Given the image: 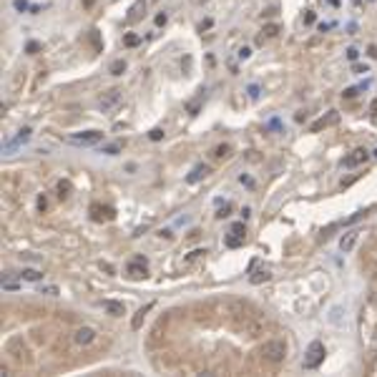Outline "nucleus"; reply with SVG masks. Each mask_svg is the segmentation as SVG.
I'll return each mask as SVG.
<instances>
[{"instance_id": "f257e3e1", "label": "nucleus", "mask_w": 377, "mask_h": 377, "mask_svg": "<svg viewBox=\"0 0 377 377\" xmlns=\"http://www.w3.org/2000/svg\"><path fill=\"white\" fill-rule=\"evenodd\" d=\"M259 355H262V360L269 362V365H279V362H284V357H287V342L279 340V337L264 340L262 347H259Z\"/></svg>"}, {"instance_id": "f03ea898", "label": "nucleus", "mask_w": 377, "mask_h": 377, "mask_svg": "<svg viewBox=\"0 0 377 377\" xmlns=\"http://www.w3.org/2000/svg\"><path fill=\"white\" fill-rule=\"evenodd\" d=\"M5 352L10 355V360L13 362H18V365H28L33 357H31V350H28V344L23 342V337H10L8 342H5Z\"/></svg>"}, {"instance_id": "7ed1b4c3", "label": "nucleus", "mask_w": 377, "mask_h": 377, "mask_svg": "<svg viewBox=\"0 0 377 377\" xmlns=\"http://www.w3.org/2000/svg\"><path fill=\"white\" fill-rule=\"evenodd\" d=\"M322 362H325V344L320 340H314L307 347V355H304V367H307V370H317Z\"/></svg>"}, {"instance_id": "20e7f679", "label": "nucleus", "mask_w": 377, "mask_h": 377, "mask_svg": "<svg viewBox=\"0 0 377 377\" xmlns=\"http://www.w3.org/2000/svg\"><path fill=\"white\" fill-rule=\"evenodd\" d=\"M101 141H103V134L101 131H81V134L68 136V143H73V146H96Z\"/></svg>"}, {"instance_id": "39448f33", "label": "nucleus", "mask_w": 377, "mask_h": 377, "mask_svg": "<svg viewBox=\"0 0 377 377\" xmlns=\"http://www.w3.org/2000/svg\"><path fill=\"white\" fill-rule=\"evenodd\" d=\"M121 98H123V91L121 88H108L103 96L98 98V108L103 111V113H108V111H113L116 106L121 103Z\"/></svg>"}, {"instance_id": "423d86ee", "label": "nucleus", "mask_w": 377, "mask_h": 377, "mask_svg": "<svg viewBox=\"0 0 377 377\" xmlns=\"http://www.w3.org/2000/svg\"><path fill=\"white\" fill-rule=\"evenodd\" d=\"M73 342H76L78 347L93 344V342H96V329H93V327H78L76 335H73Z\"/></svg>"}, {"instance_id": "0eeeda50", "label": "nucleus", "mask_w": 377, "mask_h": 377, "mask_svg": "<svg viewBox=\"0 0 377 377\" xmlns=\"http://www.w3.org/2000/svg\"><path fill=\"white\" fill-rule=\"evenodd\" d=\"M367 158H370V154H367L365 149H357V151H352L350 156L342 158V166H344V169H355V166H360V164H365Z\"/></svg>"}, {"instance_id": "6e6552de", "label": "nucleus", "mask_w": 377, "mask_h": 377, "mask_svg": "<svg viewBox=\"0 0 377 377\" xmlns=\"http://www.w3.org/2000/svg\"><path fill=\"white\" fill-rule=\"evenodd\" d=\"M128 277H131V279H141V277H146V259H143V257H136L134 259V262L131 264H128Z\"/></svg>"}, {"instance_id": "1a4fd4ad", "label": "nucleus", "mask_w": 377, "mask_h": 377, "mask_svg": "<svg viewBox=\"0 0 377 377\" xmlns=\"http://www.w3.org/2000/svg\"><path fill=\"white\" fill-rule=\"evenodd\" d=\"M357 239H360V231L357 229H352V231H347V234L340 239V252H344V254H350L352 249H355V244H357Z\"/></svg>"}, {"instance_id": "9d476101", "label": "nucleus", "mask_w": 377, "mask_h": 377, "mask_svg": "<svg viewBox=\"0 0 377 377\" xmlns=\"http://www.w3.org/2000/svg\"><path fill=\"white\" fill-rule=\"evenodd\" d=\"M209 171H211V169H209L206 164H199V166H194V171L186 176V181H188V184H199L201 179H206V176H209Z\"/></svg>"}, {"instance_id": "9b49d317", "label": "nucleus", "mask_w": 377, "mask_h": 377, "mask_svg": "<svg viewBox=\"0 0 377 377\" xmlns=\"http://www.w3.org/2000/svg\"><path fill=\"white\" fill-rule=\"evenodd\" d=\"M337 121H340V113L329 111V116H325V119H320L317 123H312V131H322V128H327V126H335Z\"/></svg>"}, {"instance_id": "f8f14e48", "label": "nucleus", "mask_w": 377, "mask_h": 377, "mask_svg": "<svg viewBox=\"0 0 377 377\" xmlns=\"http://www.w3.org/2000/svg\"><path fill=\"white\" fill-rule=\"evenodd\" d=\"M103 309H106L111 317H123V314H126L123 302H116V299H106V302H103Z\"/></svg>"}, {"instance_id": "ddd939ff", "label": "nucleus", "mask_w": 377, "mask_h": 377, "mask_svg": "<svg viewBox=\"0 0 377 377\" xmlns=\"http://www.w3.org/2000/svg\"><path fill=\"white\" fill-rule=\"evenodd\" d=\"M149 309H151V304H146V307H141V309L134 314V320H131V329H141V325H143V320H146Z\"/></svg>"}, {"instance_id": "4468645a", "label": "nucleus", "mask_w": 377, "mask_h": 377, "mask_svg": "<svg viewBox=\"0 0 377 377\" xmlns=\"http://www.w3.org/2000/svg\"><path fill=\"white\" fill-rule=\"evenodd\" d=\"M269 279H272V272L269 269H257L252 277H249L252 284H262V282H269Z\"/></svg>"}, {"instance_id": "2eb2a0df", "label": "nucleus", "mask_w": 377, "mask_h": 377, "mask_svg": "<svg viewBox=\"0 0 377 377\" xmlns=\"http://www.w3.org/2000/svg\"><path fill=\"white\" fill-rule=\"evenodd\" d=\"M204 254H206V249H194L188 257H184V267H194L199 259H204Z\"/></svg>"}, {"instance_id": "dca6fc26", "label": "nucleus", "mask_w": 377, "mask_h": 377, "mask_svg": "<svg viewBox=\"0 0 377 377\" xmlns=\"http://www.w3.org/2000/svg\"><path fill=\"white\" fill-rule=\"evenodd\" d=\"M20 279H25V282H40L43 279V274L38 272V269H23L20 274H18Z\"/></svg>"}, {"instance_id": "f3484780", "label": "nucleus", "mask_w": 377, "mask_h": 377, "mask_svg": "<svg viewBox=\"0 0 377 377\" xmlns=\"http://www.w3.org/2000/svg\"><path fill=\"white\" fill-rule=\"evenodd\" d=\"M141 8H146V0H136V3L131 5V10H128V20H136L141 16Z\"/></svg>"}, {"instance_id": "a211bd4d", "label": "nucleus", "mask_w": 377, "mask_h": 377, "mask_svg": "<svg viewBox=\"0 0 377 377\" xmlns=\"http://www.w3.org/2000/svg\"><path fill=\"white\" fill-rule=\"evenodd\" d=\"M277 33H279V25H277V23H267V25L262 28V35H264V38H277Z\"/></svg>"}, {"instance_id": "6ab92c4d", "label": "nucleus", "mask_w": 377, "mask_h": 377, "mask_svg": "<svg viewBox=\"0 0 377 377\" xmlns=\"http://www.w3.org/2000/svg\"><path fill=\"white\" fill-rule=\"evenodd\" d=\"M126 70V61H113L111 63V76H123Z\"/></svg>"}, {"instance_id": "aec40b11", "label": "nucleus", "mask_w": 377, "mask_h": 377, "mask_svg": "<svg viewBox=\"0 0 377 377\" xmlns=\"http://www.w3.org/2000/svg\"><path fill=\"white\" fill-rule=\"evenodd\" d=\"M28 138H31V128H23V131H20V136H16V141H10L8 146H18V143H25Z\"/></svg>"}, {"instance_id": "412c9836", "label": "nucleus", "mask_w": 377, "mask_h": 377, "mask_svg": "<svg viewBox=\"0 0 377 377\" xmlns=\"http://www.w3.org/2000/svg\"><path fill=\"white\" fill-rule=\"evenodd\" d=\"M370 302H377V272H375V277L370 279Z\"/></svg>"}, {"instance_id": "4be33fe9", "label": "nucleus", "mask_w": 377, "mask_h": 377, "mask_svg": "<svg viewBox=\"0 0 377 377\" xmlns=\"http://www.w3.org/2000/svg\"><path fill=\"white\" fill-rule=\"evenodd\" d=\"M154 23H156V28H164V25L169 23V16H166V13H156V18H154Z\"/></svg>"}, {"instance_id": "5701e85b", "label": "nucleus", "mask_w": 377, "mask_h": 377, "mask_svg": "<svg viewBox=\"0 0 377 377\" xmlns=\"http://www.w3.org/2000/svg\"><path fill=\"white\" fill-rule=\"evenodd\" d=\"M231 234H237V237H244V234H246V226H244L241 222H237V224H231Z\"/></svg>"}, {"instance_id": "b1692460", "label": "nucleus", "mask_w": 377, "mask_h": 377, "mask_svg": "<svg viewBox=\"0 0 377 377\" xmlns=\"http://www.w3.org/2000/svg\"><path fill=\"white\" fill-rule=\"evenodd\" d=\"M239 61H249V58H252V48L249 46H244V48H239Z\"/></svg>"}, {"instance_id": "393cba45", "label": "nucleus", "mask_w": 377, "mask_h": 377, "mask_svg": "<svg viewBox=\"0 0 377 377\" xmlns=\"http://www.w3.org/2000/svg\"><path fill=\"white\" fill-rule=\"evenodd\" d=\"M365 86H367V83H362V86H355V88H347V91H344L342 96H344V98H355V96H357V91H362V88H365Z\"/></svg>"}, {"instance_id": "a878e982", "label": "nucleus", "mask_w": 377, "mask_h": 377, "mask_svg": "<svg viewBox=\"0 0 377 377\" xmlns=\"http://www.w3.org/2000/svg\"><path fill=\"white\" fill-rule=\"evenodd\" d=\"M101 154H108V156H116V154H119V143H111V146H101Z\"/></svg>"}, {"instance_id": "bb28decb", "label": "nucleus", "mask_w": 377, "mask_h": 377, "mask_svg": "<svg viewBox=\"0 0 377 377\" xmlns=\"http://www.w3.org/2000/svg\"><path fill=\"white\" fill-rule=\"evenodd\" d=\"M58 191H61V199H66L68 191H70V184L68 181H61V184H58Z\"/></svg>"}, {"instance_id": "cd10ccee", "label": "nucleus", "mask_w": 377, "mask_h": 377, "mask_svg": "<svg viewBox=\"0 0 377 377\" xmlns=\"http://www.w3.org/2000/svg\"><path fill=\"white\" fill-rule=\"evenodd\" d=\"M123 43H126L128 48H134V46H138V43H141V38H138V35H126Z\"/></svg>"}, {"instance_id": "c85d7f7f", "label": "nucleus", "mask_w": 377, "mask_h": 377, "mask_svg": "<svg viewBox=\"0 0 377 377\" xmlns=\"http://www.w3.org/2000/svg\"><path fill=\"white\" fill-rule=\"evenodd\" d=\"M40 294H48V297H58V287H40Z\"/></svg>"}, {"instance_id": "c756f323", "label": "nucleus", "mask_w": 377, "mask_h": 377, "mask_svg": "<svg viewBox=\"0 0 377 377\" xmlns=\"http://www.w3.org/2000/svg\"><path fill=\"white\" fill-rule=\"evenodd\" d=\"M149 138H151V141H161V138H164V128H154V131L149 134Z\"/></svg>"}, {"instance_id": "7c9ffc66", "label": "nucleus", "mask_w": 377, "mask_h": 377, "mask_svg": "<svg viewBox=\"0 0 377 377\" xmlns=\"http://www.w3.org/2000/svg\"><path fill=\"white\" fill-rule=\"evenodd\" d=\"M357 58H360V51H357V48H347V61H352V63H355Z\"/></svg>"}, {"instance_id": "2f4dec72", "label": "nucleus", "mask_w": 377, "mask_h": 377, "mask_svg": "<svg viewBox=\"0 0 377 377\" xmlns=\"http://www.w3.org/2000/svg\"><path fill=\"white\" fill-rule=\"evenodd\" d=\"M229 211H231V204H224V209L216 211V219H224V216H229Z\"/></svg>"}, {"instance_id": "473e14b6", "label": "nucleus", "mask_w": 377, "mask_h": 377, "mask_svg": "<svg viewBox=\"0 0 377 377\" xmlns=\"http://www.w3.org/2000/svg\"><path fill=\"white\" fill-rule=\"evenodd\" d=\"M229 151H231L229 146H219V149H216V154H214V156H216V158H224V156H229Z\"/></svg>"}, {"instance_id": "72a5a7b5", "label": "nucleus", "mask_w": 377, "mask_h": 377, "mask_svg": "<svg viewBox=\"0 0 377 377\" xmlns=\"http://www.w3.org/2000/svg\"><path fill=\"white\" fill-rule=\"evenodd\" d=\"M241 241H244V237H237V234H234V237H229V239H226V244H229V246H239Z\"/></svg>"}, {"instance_id": "f704fd0d", "label": "nucleus", "mask_w": 377, "mask_h": 377, "mask_svg": "<svg viewBox=\"0 0 377 377\" xmlns=\"http://www.w3.org/2000/svg\"><path fill=\"white\" fill-rule=\"evenodd\" d=\"M314 23V13H307V16H304V25H312Z\"/></svg>"}, {"instance_id": "c9c22d12", "label": "nucleus", "mask_w": 377, "mask_h": 377, "mask_svg": "<svg viewBox=\"0 0 377 377\" xmlns=\"http://www.w3.org/2000/svg\"><path fill=\"white\" fill-rule=\"evenodd\" d=\"M367 55L370 58H377V46H367Z\"/></svg>"}, {"instance_id": "e433bc0d", "label": "nucleus", "mask_w": 377, "mask_h": 377, "mask_svg": "<svg viewBox=\"0 0 377 377\" xmlns=\"http://www.w3.org/2000/svg\"><path fill=\"white\" fill-rule=\"evenodd\" d=\"M16 8H18V10H25L28 3H25V0H16Z\"/></svg>"}, {"instance_id": "4c0bfd02", "label": "nucleus", "mask_w": 377, "mask_h": 377, "mask_svg": "<svg viewBox=\"0 0 377 377\" xmlns=\"http://www.w3.org/2000/svg\"><path fill=\"white\" fill-rule=\"evenodd\" d=\"M355 70H357V73H370L367 66H355Z\"/></svg>"}, {"instance_id": "58836bf2", "label": "nucleus", "mask_w": 377, "mask_h": 377, "mask_svg": "<svg viewBox=\"0 0 377 377\" xmlns=\"http://www.w3.org/2000/svg\"><path fill=\"white\" fill-rule=\"evenodd\" d=\"M239 181H241V184H246V186H252V179H249V176H244V173L239 176Z\"/></svg>"}, {"instance_id": "ea45409f", "label": "nucleus", "mask_w": 377, "mask_h": 377, "mask_svg": "<svg viewBox=\"0 0 377 377\" xmlns=\"http://www.w3.org/2000/svg\"><path fill=\"white\" fill-rule=\"evenodd\" d=\"M372 113H377V98L372 101Z\"/></svg>"}, {"instance_id": "a19ab883", "label": "nucleus", "mask_w": 377, "mask_h": 377, "mask_svg": "<svg viewBox=\"0 0 377 377\" xmlns=\"http://www.w3.org/2000/svg\"><path fill=\"white\" fill-rule=\"evenodd\" d=\"M375 158H377V151H375Z\"/></svg>"}]
</instances>
